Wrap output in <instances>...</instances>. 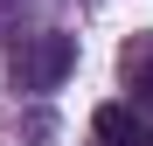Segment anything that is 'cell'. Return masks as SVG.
I'll return each mask as SVG.
<instances>
[{
  "label": "cell",
  "instance_id": "obj_4",
  "mask_svg": "<svg viewBox=\"0 0 153 146\" xmlns=\"http://www.w3.org/2000/svg\"><path fill=\"white\" fill-rule=\"evenodd\" d=\"M139 146H153V132H139Z\"/></svg>",
  "mask_w": 153,
  "mask_h": 146
},
{
  "label": "cell",
  "instance_id": "obj_1",
  "mask_svg": "<svg viewBox=\"0 0 153 146\" xmlns=\"http://www.w3.org/2000/svg\"><path fill=\"white\" fill-rule=\"evenodd\" d=\"M70 70H76V35H63V28L35 35L28 49H14V84L21 90H56Z\"/></svg>",
  "mask_w": 153,
  "mask_h": 146
},
{
  "label": "cell",
  "instance_id": "obj_2",
  "mask_svg": "<svg viewBox=\"0 0 153 146\" xmlns=\"http://www.w3.org/2000/svg\"><path fill=\"white\" fill-rule=\"evenodd\" d=\"M118 70H125V90H132V104H146V111H153V35H139V42H125V56H118Z\"/></svg>",
  "mask_w": 153,
  "mask_h": 146
},
{
  "label": "cell",
  "instance_id": "obj_3",
  "mask_svg": "<svg viewBox=\"0 0 153 146\" xmlns=\"http://www.w3.org/2000/svg\"><path fill=\"white\" fill-rule=\"evenodd\" d=\"M91 132L105 139V146H139V111L132 104H97L91 111Z\"/></svg>",
  "mask_w": 153,
  "mask_h": 146
}]
</instances>
